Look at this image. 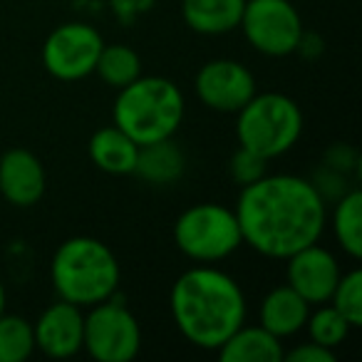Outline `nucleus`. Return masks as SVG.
<instances>
[{
  "mask_svg": "<svg viewBox=\"0 0 362 362\" xmlns=\"http://www.w3.org/2000/svg\"><path fill=\"white\" fill-rule=\"evenodd\" d=\"M233 211L243 243L278 261L320 241L327 218L325 197L313 181L296 174H266L241 187Z\"/></svg>",
  "mask_w": 362,
  "mask_h": 362,
  "instance_id": "obj_1",
  "label": "nucleus"
},
{
  "mask_svg": "<svg viewBox=\"0 0 362 362\" xmlns=\"http://www.w3.org/2000/svg\"><path fill=\"white\" fill-rule=\"evenodd\" d=\"M171 317L184 340L218 350L246 322V296L228 273L211 266L184 271L171 286Z\"/></svg>",
  "mask_w": 362,
  "mask_h": 362,
  "instance_id": "obj_2",
  "label": "nucleus"
},
{
  "mask_svg": "<svg viewBox=\"0 0 362 362\" xmlns=\"http://www.w3.org/2000/svg\"><path fill=\"white\" fill-rule=\"evenodd\" d=\"M50 276L62 300L92 308L117 293L119 263L100 238L75 236L55 251Z\"/></svg>",
  "mask_w": 362,
  "mask_h": 362,
  "instance_id": "obj_3",
  "label": "nucleus"
},
{
  "mask_svg": "<svg viewBox=\"0 0 362 362\" xmlns=\"http://www.w3.org/2000/svg\"><path fill=\"white\" fill-rule=\"evenodd\" d=\"M184 122V95L166 77H136L115 102V127L136 144L169 139Z\"/></svg>",
  "mask_w": 362,
  "mask_h": 362,
  "instance_id": "obj_4",
  "label": "nucleus"
},
{
  "mask_svg": "<svg viewBox=\"0 0 362 362\" xmlns=\"http://www.w3.org/2000/svg\"><path fill=\"white\" fill-rule=\"evenodd\" d=\"M236 115L238 144L268 161L291 151L303 134L300 107L281 92L253 95Z\"/></svg>",
  "mask_w": 362,
  "mask_h": 362,
  "instance_id": "obj_5",
  "label": "nucleus"
},
{
  "mask_svg": "<svg viewBox=\"0 0 362 362\" xmlns=\"http://www.w3.org/2000/svg\"><path fill=\"white\" fill-rule=\"evenodd\" d=\"M174 243L197 263H216L236 253L243 243L236 211L221 204L189 206L174 223Z\"/></svg>",
  "mask_w": 362,
  "mask_h": 362,
  "instance_id": "obj_6",
  "label": "nucleus"
},
{
  "mask_svg": "<svg viewBox=\"0 0 362 362\" xmlns=\"http://www.w3.org/2000/svg\"><path fill=\"white\" fill-rule=\"evenodd\" d=\"M82 347L97 362H129L139 355L141 327L124 305V298L115 293L90 308L85 315Z\"/></svg>",
  "mask_w": 362,
  "mask_h": 362,
  "instance_id": "obj_7",
  "label": "nucleus"
},
{
  "mask_svg": "<svg viewBox=\"0 0 362 362\" xmlns=\"http://www.w3.org/2000/svg\"><path fill=\"white\" fill-rule=\"evenodd\" d=\"M253 50L268 57H286L298 50L303 21L291 0H246L241 25Z\"/></svg>",
  "mask_w": 362,
  "mask_h": 362,
  "instance_id": "obj_8",
  "label": "nucleus"
},
{
  "mask_svg": "<svg viewBox=\"0 0 362 362\" xmlns=\"http://www.w3.org/2000/svg\"><path fill=\"white\" fill-rule=\"evenodd\" d=\"M102 35L85 23H65L55 28L42 47V62L52 77L75 82L92 75L102 52Z\"/></svg>",
  "mask_w": 362,
  "mask_h": 362,
  "instance_id": "obj_9",
  "label": "nucleus"
},
{
  "mask_svg": "<svg viewBox=\"0 0 362 362\" xmlns=\"http://www.w3.org/2000/svg\"><path fill=\"white\" fill-rule=\"evenodd\" d=\"M197 97L214 112H238L253 95L256 80L251 70L236 60H211L197 72Z\"/></svg>",
  "mask_w": 362,
  "mask_h": 362,
  "instance_id": "obj_10",
  "label": "nucleus"
},
{
  "mask_svg": "<svg viewBox=\"0 0 362 362\" xmlns=\"http://www.w3.org/2000/svg\"><path fill=\"white\" fill-rule=\"evenodd\" d=\"M288 261V286L310 305H322L330 300L337 281H340V266L327 248L310 243L300 248Z\"/></svg>",
  "mask_w": 362,
  "mask_h": 362,
  "instance_id": "obj_11",
  "label": "nucleus"
},
{
  "mask_svg": "<svg viewBox=\"0 0 362 362\" xmlns=\"http://www.w3.org/2000/svg\"><path fill=\"white\" fill-rule=\"evenodd\" d=\"M33 335H35V350L45 352L47 357L65 360L77 355L85 340L82 308L60 298V303H52L42 310V315L33 325Z\"/></svg>",
  "mask_w": 362,
  "mask_h": 362,
  "instance_id": "obj_12",
  "label": "nucleus"
},
{
  "mask_svg": "<svg viewBox=\"0 0 362 362\" xmlns=\"http://www.w3.org/2000/svg\"><path fill=\"white\" fill-rule=\"evenodd\" d=\"M0 194L13 206L28 209L45 194V169L28 149H11L0 156Z\"/></svg>",
  "mask_w": 362,
  "mask_h": 362,
  "instance_id": "obj_13",
  "label": "nucleus"
},
{
  "mask_svg": "<svg viewBox=\"0 0 362 362\" xmlns=\"http://www.w3.org/2000/svg\"><path fill=\"white\" fill-rule=\"evenodd\" d=\"M310 315V303H305L291 286H278L261 303V327L276 337H291L300 332Z\"/></svg>",
  "mask_w": 362,
  "mask_h": 362,
  "instance_id": "obj_14",
  "label": "nucleus"
},
{
  "mask_svg": "<svg viewBox=\"0 0 362 362\" xmlns=\"http://www.w3.org/2000/svg\"><path fill=\"white\" fill-rule=\"evenodd\" d=\"M246 0H184L181 16L194 33L223 35L241 25Z\"/></svg>",
  "mask_w": 362,
  "mask_h": 362,
  "instance_id": "obj_15",
  "label": "nucleus"
},
{
  "mask_svg": "<svg viewBox=\"0 0 362 362\" xmlns=\"http://www.w3.org/2000/svg\"><path fill=\"white\" fill-rule=\"evenodd\" d=\"M223 362H281L283 342L261 325H241L221 347Z\"/></svg>",
  "mask_w": 362,
  "mask_h": 362,
  "instance_id": "obj_16",
  "label": "nucleus"
},
{
  "mask_svg": "<svg viewBox=\"0 0 362 362\" xmlns=\"http://www.w3.org/2000/svg\"><path fill=\"white\" fill-rule=\"evenodd\" d=\"M136 151L139 144L115 124L97 129L90 139V156L95 166L112 176L132 174L136 164Z\"/></svg>",
  "mask_w": 362,
  "mask_h": 362,
  "instance_id": "obj_17",
  "label": "nucleus"
},
{
  "mask_svg": "<svg viewBox=\"0 0 362 362\" xmlns=\"http://www.w3.org/2000/svg\"><path fill=\"white\" fill-rule=\"evenodd\" d=\"M184 166H187L184 151H181L169 136V139L139 144L136 164L132 174L144 179L146 184L161 187V184H174V181L184 174Z\"/></svg>",
  "mask_w": 362,
  "mask_h": 362,
  "instance_id": "obj_18",
  "label": "nucleus"
},
{
  "mask_svg": "<svg viewBox=\"0 0 362 362\" xmlns=\"http://www.w3.org/2000/svg\"><path fill=\"white\" fill-rule=\"evenodd\" d=\"M332 233L350 258L362 256V194L345 192L332 211Z\"/></svg>",
  "mask_w": 362,
  "mask_h": 362,
  "instance_id": "obj_19",
  "label": "nucleus"
},
{
  "mask_svg": "<svg viewBox=\"0 0 362 362\" xmlns=\"http://www.w3.org/2000/svg\"><path fill=\"white\" fill-rule=\"evenodd\" d=\"M95 72L115 90H122L141 75V60L127 45H102Z\"/></svg>",
  "mask_w": 362,
  "mask_h": 362,
  "instance_id": "obj_20",
  "label": "nucleus"
},
{
  "mask_svg": "<svg viewBox=\"0 0 362 362\" xmlns=\"http://www.w3.org/2000/svg\"><path fill=\"white\" fill-rule=\"evenodd\" d=\"M35 350L33 325L21 315H0V362H23Z\"/></svg>",
  "mask_w": 362,
  "mask_h": 362,
  "instance_id": "obj_21",
  "label": "nucleus"
},
{
  "mask_svg": "<svg viewBox=\"0 0 362 362\" xmlns=\"http://www.w3.org/2000/svg\"><path fill=\"white\" fill-rule=\"evenodd\" d=\"M305 327H308L310 340L317 342V345H322V347H327V350L340 347L352 330L350 322H347L345 317H342L340 313L330 305V303H327V305L322 303L315 313H310V315H308Z\"/></svg>",
  "mask_w": 362,
  "mask_h": 362,
  "instance_id": "obj_22",
  "label": "nucleus"
},
{
  "mask_svg": "<svg viewBox=\"0 0 362 362\" xmlns=\"http://www.w3.org/2000/svg\"><path fill=\"white\" fill-rule=\"evenodd\" d=\"M327 303H330L352 327H360L362 325V273L355 268V271L340 276V281H337L335 291H332Z\"/></svg>",
  "mask_w": 362,
  "mask_h": 362,
  "instance_id": "obj_23",
  "label": "nucleus"
},
{
  "mask_svg": "<svg viewBox=\"0 0 362 362\" xmlns=\"http://www.w3.org/2000/svg\"><path fill=\"white\" fill-rule=\"evenodd\" d=\"M266 164L268 159H263V156H258L256 151L246 149V146H238V151L231 156V176L236 184H241V187H248V184H253V181H258L261 176H266Z\"/></svg>",
  "mask_w": 362,
  "mask_h": 362,
  "instance_id": "obj_24",
  "label": "nucleus"
},
{
  "mask_svg": "<svg viewBox=\"0 0 362 362\" xmlns=\"http://www.w3.org/2000/svg\"><path fill=\"white\" fill-rule=\"evenodd\" d=\"M288 362H335V350L317 345V342H305V345L293 347L291 352H283Z\"/></svg>",
  "mask_w": 362,
  "mask_h": 362,
  "instance_id": "obj_25",
  "label": "nucleus"
},
{
  "mask_svg": "<svg viewBox=\"0 0 362 362\" xmlns=\"http://www.w3.org/2000/svg\"><path fill=\"white\" fill-rule=\"evenodd\" d=\"M146 8H151V0H115L117 16H119L122 21H127V23H129L136 13L146 11Z\"/></svg>",
  "mask_w": 362,
  "mask_h": 362,
  "instance_id": "obj_26",
  "label": "nucleus"
},
{
  "mask_svg": "<svg viewBox=\"0 0 362 362\" xmlns=\"http://www.w3.org/2000/svg\"><path fill=\"white\" fill-rule=\"evenodd\" d=\"M6 313V286H3V281H0V315Z\"/></svg>",
  "mask_w": 362,
  "mask_h": 362,
  "instance_id": "obj_27",
  "label": "nucleus"
}]
</instances>
